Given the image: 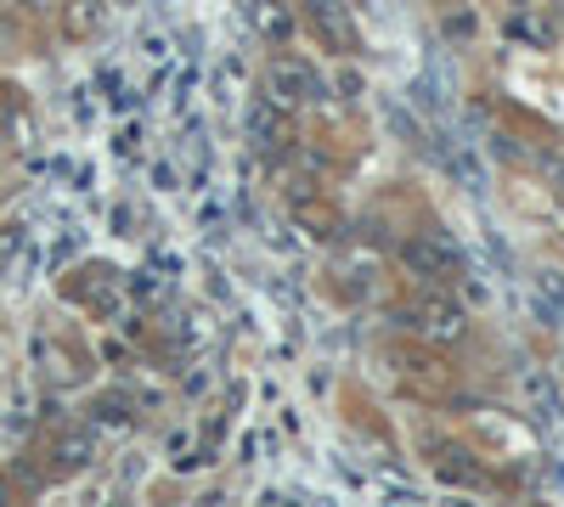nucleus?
Masks as SVG:
<instances>
[{"label":"nucleus","instance_id":"obj_1","mask_svg":"<svg viewBox=\"0 0 564 507\" xmlns=\"http://www.w3.org/2000/svg\"><path fill=\"white\" fill-rule=\"evenodd\" d=\"M265 96H272L277 108H300V101H316V96H322V80H316L311 62L277 57L272 68H265Z\"/></svg>","mask_w":564,"mask_h":507},{"label":"nucleus","instance_id":"obj_2","mask_svg":"<svg viewBox=\"0 0 564 507\" xmlns=\"http://www.w3.org/2000/svg\"><path fill=\"white\" fill-rule=\"evenodd\" d=\"M401 322H407V327H418L423 338H435V345H452V338H463V327H469L463 304H457V299H446V293H435V299L412 304V311H407Z\"/></svg>","mask_w":564,"mask_h":507},{"label":"nucleus","instance_id":"obj_3","mask_svg":"<svg viewBox=\"0 0 564 507\" xmlns=\"http://www.w3.org/2000/svg\"><path fill=\"white\" fill-rule=\"evenodd\" d=\"M401 265L412 270V277H429V282H441L457 270V249L446 243V237H412V243L401 249Z\"/></svg>","mask_w":564,"mask_h":507},{"label":"nucleus","instance_id":"obj_4","mask_svg":"<svg viewBox=\"0 0 564 507\" xmlns=\"http://www.w3.org/2000/svg\"><path fill=\"white\" fill-rule=\"evenodd\" d=\"M441 164L452 169V181L469 192V197H485L491 176H485V164H480V153H475L469 142H446V147H441Z\"/></svg>","mask_w":564,"mask_h":507},{"label":"nucleus","instance_id":"obj_5","mask_svg":"<svg viewBox=\"0 0 564 507\" xmlns=\"http://www.w3.org/2000/svg\"><path fill=\"white\" fill-rule=\"evenodd\" d=\"M530 311L542 327H564V277L559 270H537L530 277Z\"/></svg>","mask_w":564,"mask_h":507},{"label":"nucleus","instance_id":"obj_6","mask_svg":"<svg viewBox=\"0 0 564 507\" xmlns=\"http://www.w3.org/2000/svg\"><path fill=\"white\" fill-rule=\"evenodd\" d=\"M249 23L265 34V40H277V46L293 34V17H288L283 0H249Z\"/></svg>","mask_w":564,"mask_h":507},{"label":"nucleus","instance_id":"obj_7","mask_svg":"<svg viewBox=\"0 0 564 507\" xmlns=\"http://www.w3.org/2000/svg\"><path fill=\"white\" fill-rule=\"evenodd\" d=\"M311 23H322V34H327L339 51H350V23H345V12L334 7V0H311Z\"/></svg>","mask_w":564,"mask_h":507},{"label":"nucleus","instance_id":"obj_8","mask_svg":"<svg viewBox=\"0 0 564 507\" xmlns=\"http://www.w3.org/2000/svg\"><path fill=\"white\" fill-rule=\"evenodd\" d=\"M407 96H412V108H418L423 119H441V113H446V96H441V80H429V74H418V80L407 85Z\"/></svg>","mask_w":564,"mask_h":507},{"label":"nucleus","instance_id":"obj_9","mask_svg":"<svg viewBox=\"0 0 564 507\" xmlns=\"http://www.w3.org/2000/svg\"><path fill=\"white\" fill-rule=\"evenodd\" d=\"M441 480H446V485H463V491H475L485 473L469 462V451H446V457H441Z\"/></svg>","mask_w":564,"mask_h":507},{"label":"nucleus","instance_id":"obj_10","mask_svg":"<svg viewBox=\"0 0 564 507\" xmlns=\"http://www.w3.org/2000/svg\"><path fill=\"white\" fill-rule=\"evenodd\" d=\"M62 23H69L74 40H85V34L103 23V0H69V17H62Z\"/></svg>","mask_w":564,"mask_h":507},{"label":"nucleus","instance_id":"obj_11","mask_svg":"<svg viewBox=\"0 0 564 507\" xmlns=\"http://www.w3.org/2000/svg\"><path fill=\"white\" fill-rule=\"evenodd\" d=\"M57 457H62V468H85V462L96 457V439H91V434H69V439L57 446Z\"/></svg>","mask_w":564,"mask_h":507},{"label":"nucleus","instance_id":"obj_12","mask_svg":"<svg viewBox=\"0 0 564 507\" xmlns=\"http://www.w3.org/2000/svg\"><path fill=\"white\" fill-rule=\"evenodd\" d=\"M249 135H254V147H272V142H283V124H277V113H272V108H254V119H249Z\"/></svg>","mask_w":564,"mask_h":507},{"label":"nucleus","instance_id":"obj_13","mask_svg":"<svg viewBox=\"0 0 564 507\" xmlns=\"http://www.w3.org/2000/svg\"><path fill=\"white\" fill-rule=\"evenodd\" d=\"M537 480H542L548 491H559V496H564V468H559V462H542V473H537Z\"/></svg>","mask_w":564,"mask_h":507}]
</instances>
